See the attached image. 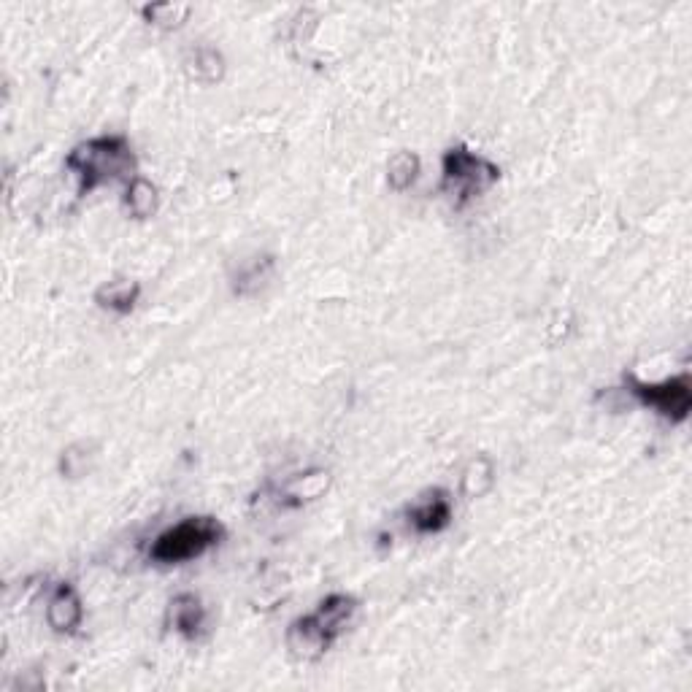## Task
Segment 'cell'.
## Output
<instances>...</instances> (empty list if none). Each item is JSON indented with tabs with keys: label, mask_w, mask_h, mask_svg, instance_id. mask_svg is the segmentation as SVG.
<instances>
[{
	"label": "cell",
	"mask_w": 692,
	"mask_h": 692,
	"mask_svg": "<svg viewBox=\"0 0 692 692\" xmlns=\"http://www.w3.org/2000/svg\"><path fill=\"white\" fill-rule=\"evenodd\" d=\"M65 168L76 179V192L87 195L106 182H133L136 179V155L125 136L90 138L65 157Z\"/></svg>",
	"instance_id": "cell-1"
},
{
	"label": "cell",
	"mask_w": 692,
	"mask_h": 692,
	"mask_svg": "<svg viewBox=\"0 0 692 692\" xmlns=\"http://www.w3.org/2000/svg\"><path fill=\"white\" fill-rule=\"evenodd\" d=\"M498 179H501V168L487 157L471 152L468 146H452L444 155L441 190L455 209H463L465 203L484 195Z\"/></svg>",
	"instance_id": "cell-2"
},
{
	"label": "cell",
	"mask_w": 692,
	"mask_h": 692,
	"mask_svg": "<svg viewBox=\"0 0 692 692\" xmlns=\"http://www.w3.org/2000/svg\"><path fill=\"white\" fill-rule=\"evenodd\" d=\"M222 533L225 530L214 517H187L171 530H165L163 536H157L149 557L163 565L187 563L201 557L206 549L217 547Z\"/></svg>",
	"instance_id": "cell-3"
},
{
	"label": "cell",
	"mask_w": 692,
	"mask_h": 692,
	"mask_svg": "<svg viewBox=\"0 0 692 692\" xmlns=\"http://www.w3.org/2000/svg\"><path fill=\"white\" fill-rule=\"evenodd\" d=\"M630 392L636 395L638 401L644 406H652L655 411H660L665 419L671 422H682L690 414L692 395H690V376L682 374L676 379H665L660 384H647L638 382L633 376H628Z\"/></svg>",
	"instance_id": "cell-4"
},
{
	"label": "cell",
	"mask_w": 692,
	"mask_h": 692,
	"mask_svg": "<svg viewBox=\"0 0 692 692\" xmlns=\"http://www.w3.org/2000/svg\"><path fill=\"white\" fill-rule=\"evenodd\" d=\"M406 514H409V525L417 533H438L452 519V501L444 490H430L417 503H411Z\"/></svg>",
	"instance_id": "cell-5"
},
{
	"label": "cell",
	"mask_w": 692,
	"mask_h": 692,
	"mask_svg": "<svg viewBox=\"0 0 692 692\" xmlns=\"http://www.w3.org/2000/svg\"><path fill=\"white\" fill-rule=\"evenodd\" d=\"M336 638H330L325 630L319 628V622L314 617H303L295 620L287 630V647L295 657L301 660H317L330 649Z\"/></svg>",
	"instance_id": "cell-6"
},
{
	"label": "cell",
	"mask_w": 692,
	"mask_h": 692,
	"mask_svg": "<svg viewBox=\"0 0 692 692\" xmlns=\"http://www.w3.org/2000/svg\"><path fill=\"white\" fill-rule=\"evenodd\" d=\"M82 614V601H79L76 590L68 582L57 584V590L52 592V598L46 603V622H49V628L57 630V633H73V630L82 625Z\"/></svg>",
	"instance_id": "cell-7"
},
{
	"label": "cell",
	"mask_w": 692,
	"mask_h": 692,
	"mask_svg": "<svg viewBox=\"0 0 692 692\" xmlns=\"http://www.w3.org/2000/svg\"><path fill=\"white\" fill-rule=\"evenodd\" d=\"M168 622H171L176 633H182V636L187 638H195L201 633L203 622H206V611H203L201 601H198L192 592H182L179 598H173L171 601Z\"/></svg>",
	"instance_id": "cell-8"
},
{
	"label": "cell",
	"mask_w": 692,
	"mask_h": 692,
	"mask_svg": "<svg viewBox=\"0 0 692 692\" xmlns=\"http://www.w3.org/2000/svg\"><path fill=\"white\" fill-rule=\"evenodd\" d=\"M138 295H141V284L130 282V279H114L98 287L95 292V303L101 309H109L114 314H130L136 309Z\"/></svg>",
	"instance_id": "cell-9"
},
{
	"label": "cell",
	"mask_w": 692,
	"mask_h": 692,
	"mask_svg": "<svg viewBox=\"0 0 692 692\" xmlns=\"http://www.w3.org/2000/svg\"><path fill=\"white\" fill-rule=\"evenodd\" d=\"M357 609V601L352 595H330L319 603L317 614H311L319 622V628L325 630L330 638H336L346 628V622L352 620Z\"/></svg>",
	"instance_id": "cell-10"
},
{
	"label": "cell",
	"mask_w": 692,
	"mask_h": 692,
	"mask_svg": "<svg viewBox=\"0 0 692 692\" xmlns=\"http://www.w3.org/2000/svg\"><path fill=\"white\" fill-rule=\"evenodd\" d=\"M328 474L325 471H309V474H301L295 476L287 487H284L282 492V501L284 503H303V501H311V498H317L319 492L328 487Z\"/></svg>",
	"instance_id": "cell-11"
},
{
	"label": "cell",
	"mask_w": 692,
	"mask_h": 692,
	"mask_svg": "<svg viewBox=\"0 0 692 692\" xmlns=\"http://www.w3.org/2000/svg\"><path fill=\"white\" fill-rule=\"evenodd\" d=\"M125 206L136 219L152 217L157 209V190L155 184L146 182L141 176H136L133 182L128 184V195H125Z\"/></svg>",
	"instance_id": "cell-12"
},
{
	"label": "cell",
	"mask_w": 692,
	"mask_h": 692,
	"mask_svg": "<svg viewBox=\"0 0 692 692\" xmlns=\"http://www.w3.org/2000/svg\"><path fill=\"white\" fill-rule=\"evenodd\" d=\"M492 463L487 460V457H476V460H471V465L465 468L463 474V492L465 495H471V498H479V495H484V492L492 487Z\"/></svg>",
	"instance_id": "cell-13"
},
{
	"label": "cell",
	"mask_w": 692,
	"mask_h": 692,
	"mask_svg": "<svg viewBox=\"0 0 692 692\" xmlns=\"http://www.w3.org/2000/svg\"><path fill=\"white\" fill-rule=\"evenodd\" d=\"M387 173H390L387 179H390V184L395 190H406V187L414 184V179H417L419 173L417 155H411V152H398V155L390 160V165H387Z\"/></svg>",
	"instance_id": "cell-14"
},
{
	"label": "cell",
	"mask_w": 692,
	"mask_h": 692,
	"mask_svg": "<svg viewBox=\"0 0 692 692\" xmlns=\"http://www.w3.org/2000/svg\"><path fill=\"white\" fill-rule=\"evenodd\" d=\"M190 65H195V68H190V73L198 79V82H217V79H222V57L214 52V49H198L195 52V60H192Z\"/></svg>",
	"instance_id": "cell-15"
},
{
	"label": "cell",
	"mask_w": 692,
	"mask_h": 692,
	"mask_svg": "<svg viewBox=\"0 0 692 692\" xmlns=\"http://www.w3.org/2000/svg\"><path fill=\"white\" fill-rule=\"evenodd\" d=\"M187 14H190L187 6H173V3H160V6H146L144 9V17L157 28H179Z\"/></svg>",
	"instance_id": "cell-16"
},
{
	"label": "cell",
	"mask_w": 692,
	"mask_h": 692,
	"mask_svg": "<svg viewBox=\"0 0 692 692\" xmlns=\"http://www.w3.org/2000/svg\"><path fill=\"white\" fill-rule=\"evenodd\" d=\"M271 268H274V260H271V257H257L255 263L249 265V268H244V271L238 274L236 290L246 292V287H249V284H252V287L263 284L265 279H268V274H271Z\"/></svg>",
	"instance_id": "cell-17"
}]
</instances>
